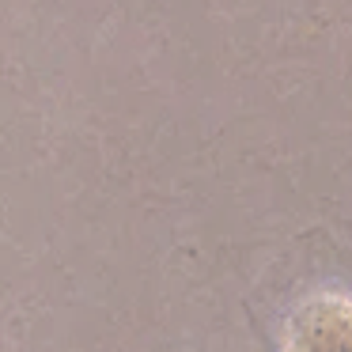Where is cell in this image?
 <instances>
[{"mask_svg":"<svg viewBox=\"0 0 352 352\" xmlns=\"http://www.w3.org/2000/svg\"><path fill=\"white\" fill-rule=\"evenodd\" d=\"M284 352H352V296L322 288L303 296L284 322Z\"/></svg>","mask_w":352,"mask_h":352,"instance_id":"obj_1","label":"cell"}]
</instances>
